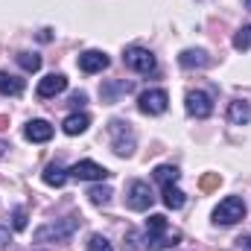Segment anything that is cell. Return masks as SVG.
<instances>
[{
  "mask_svg": "<svg viewBox=\"0 0 251 251\" xmlns=\"http://www.w3.org/2000/svg\"><path fill=\"white\" fill-rule=\"evenodd\" d=\"M178 243H181V234L167 228V216L152 213V216L146 219V246H149L152 251L173 249V246H178Z\"/></svg>",
  "mask_w": 251,
  "mask_h": 251,
  "instance_id": "1",
  "label": "cell"
},
{
  "mask_svg": "<svg viewBox=\"0 0 251 251\" xmlns=\"http://www.w3.org/2000/svg\"><path fill=\"white\" fill-rule=\"evenodd\" d=\"M108 134H111V149H114L120 158H128V155L134 152L137 137H134L131 126L126 123V120H111V126H108Z\"/></svg>",
  "mask_w": 251,
  "mask_h": 251,
  "instance_id": "2",
  "label": "cell"
},
{
  "mask_svg": "<svg viewBox=\"0 0 251 251\" xmlns=\"http://www.w3.org/2000/svg\"><path fill=\"white\" fill-rule=\"evenodd\" d=\"M240 219H246V201L240 196H228L216 204L213 210V222L216 225H237Z\"/></svg>",
  "mask_w": 251,
  "mask_h": 251,
  "instance_id": "3",
  "label": "cell"
},
{
  "mask_svg": "<svg viewBox=\"0 0 251 251\" xmlns=\"http://www.w3.org/2000/svg\"><path fill=\"white\" fill-rule=\"evenodd\" d=\"M76 228H79V219H76V216H67V219H62V222H50V225L38 228V231H35V240H38V243H47V240L64 243V240L73 237Z\"/></svg>",
  "mask_w": 251,
  "mask_h": 251,
  "instance_id": "4",
  "label": "cell"
},
{
  "mask_svg": "<svg viewBox=\"0 0 251 251\" xmlns=\"http://www.w3.org/2000/svg\"><path fill=\"white\" fill-rule=\"evenodd\" d=\"M167 105H170V97H167L164 88H149V91H143V94L137 97V108H140L143 114H149V117L164 114Z\"/></svg>",
  "mask_w": 251,
  "mask_h": 251,
  "instance_id": "5",
  "label": "cell"
},
{
  "mask_svg": "<svg viewBox=\"0 0 251 251\" xmlns=\"http://www.w3.org/2000/svg\"><path fill=\"white\" fill-rule=\"evenodd\" d=\"M152 201H155V196H152V187H149L146 181H131V184H128V190H126V204H128L131 210L143 213V210L152 207Z\"/></svg>",
  "mask_w": 251,
  "mask_h": 251,
  "instance_id": "6",
  "label": "cell"
},
{
  "mask_svg": "<svg viewBox=\"0 0 251 251\" xmlns=\"http://www.w3.org/2000/svg\"><path fill=\"white\" fill-rule=\"evenodd\" d=\"M123 64L134 73H152L155 70V56L149 50H143V47H126Z\"/></svg>",
  "mask_w": 251,
  "mask_h": 251,
  "instance_id": "7",
  "label": "cell"
},
{
  "mask_svg": "<svg viewBox=\"0 0 251 251\" xmlns=\"http://www.w3.org/2000/svg\"><path fill=\"white\" fill-rule=\"evenodd\" d=\"M67 173H70L73 178H79V181H102V178L111 176V173H108L102 164H97V161H79V164H73Z\"/></svg>",
  "mask_w": 251,
  "mask_h": 251,
  "instance_id": "8",
  "label": "cell"
},
{
  "mask_svg": "<svg viewBox=\"0 0 251 251\" xmlns=\"http://www.w3.org/2000/svg\"><path fill=\"white\" fill-rule=\"evenodd\" d=\"M184 108H187L190 117H196V120H204V117H210V111H213V102H210V97H207L204 91H190L187 97H184Z\"/></svg>",
  "mask_w": 251,
  "mask_h": 251,
  "instance_id": "9",
  "label": "cell"
},
{
  "mask_svg": "<svg viewBox=\"0 0 251 251\" xmlns=\"http://www.w3.org/2000/svg\"><path fill=\"white\" fill-rule=\"evenodd\" d=\"M108 64H111V59H108L102 50H85V53L79 56V70H82V73H102Z\"/></svg>",
  "mask_w": 251,
  "mask_h": 251,
  "instance_id": "10",
  "label": "cell"
},
{
  "mask_svg": "<svg viewBox=\"0 0 251 251\" xmlns=\"http://www.w3.org/2000/svg\"><path fill=\"white\" fill-rule=\"evenodd\" d=\"M64 88H67V76H64V73H50V76H44V79L38 82V97H41V100H50V97L62 94Z\"/></svg>",
  "mask_w": 251,
  "mask_h": 251,
  "instance_id": "11",
  "label": "cell"
},
{
  "mask_svg": "<svg viewBox=\"0 0 251 251\" xmlns=\"http://www.w3.org/2000/svg\"><path fill=\"white\" fill-rule=\"evenodd\" d=\"M24 137L32 140V143H47L53 137V126L47 123V120H29V123L24 126Z\"/></svg>",
  "mask_w": 251,
  "mask_h": 251,
  "instance_id": "12",
  "label": "cell"
},
{
  "mask_svg": "<svg viewBox=\"0 0 251 251\" xmlns=\"http://www.w3.org/2000/svg\"><path fill=\"white\" fill-rule=\"evenodd\" d=\"M24 94V79L0 70V97H21Z\"/></svg>",
  "mask_w": 251,
  "mask_h": 251,
  "instance_id": "13",
  "label": "cell"
},
{
  "mask_svg": "<svg viewBox=\"0 0 251 251\" xmlns=\"http://www.w3.org/2000/svg\"><path fill=\"white\" fill-rule=\"evenodd\" d=\"M228 120L234 126H246L251 120V105L246 100H234V102L228 105Z\"/></svg>",
  "mask_w": 251,
  "mask_h": 251,
  "instance_id": "14",
  "label": "cell"
},
{
  "mask_svg": "<svg viewBox=\"0 0 251 251\" xmlns=\"http://www.w3.org/2000/svg\"><path fill=\"white\" fill-rule=\"evenodd\" d=\"M88 126H91V117L88 114H70L67 120L62 123V128H64V134H70V137H76V134H82V131H88Z\"/></svg>",
  "mask_w": 251,
  "mask_h": 251,
  "instance_id": "15",
  "label": "cell"
},
{
  "mask_svg": "<svg viewBox=\"0 0 251 251\" xmlns=\"http://www.w3.org/2000/svg\"><path fill=\"white\" fill-rule=\"evenodd\" d=\"M178 64H181L184 70H193V67H207L210 59H207L204 50H184V53L178 56Z\"/></svg>",
  "mask_w": 251,
  "mask_h": 251,
  "instance_id": "16",
  "label": "cell"
},
{
  "mask_svg": "<svg viewBox=\"0 0 251 251\" xmlns=\"http://www.w3.org/2000/svg\"><path fill=\"white\" fill-rule=\"evenodd\" d=\"M67 170H64L62 164H50L44 173H41V178H44V184H50V187H64V181H67Z\"/></svg>",
  "mask_w": 251,
  "mask_h": 251,
  "instance_id": "17",
  "label": "cell"
},
{
  "mask_svg": "<svg viewBox=\"0 0 251 251\" xmlns=\"http://www.w3.org/2000/svg\"><path fill=\"white\" fill-rule=\"evenodd\" d=\"M184 201H187V199H184V193L176 187V184H167V187H164V204H167L170 210H181V207H184Z\"/></svg>",
  "mask_w": 251,
  "mask_h": 251,
  "instance_id": "18",
  "label": "cell"
},
{
  "mask_svg": "<svg viewBox=\"0 0 251 251\" xmlns=\"http://www.w3.org/2000/svg\"><path fill=\"white\" fill-rule=\"evenodd\" d=\"M178 178H181L178 167H170V164H164V167H158V170H155V181H158L161 187H167V184H176Z\"/></svg>",
  "mask_w": 251,
  "mask_h": 251,
  "instance_id": "19",
  "label": "cell"
},
{
  "mask_svg": "<svg viewBox=\"0 0 251 251\" xmlns=\"http://www.w3.org/2000/svg\"><path fill=\"white\" fill-rule=\"evenodd\" d=\"M18 64L26 70V73H35L41 67V56L38 53H18Z\"/></svg>",
  "mask_w": 251,
  "mask_h": 251,
  "instance_id": "20",
  "label": "cell"
},
{
  "mask_svg": "<svg viewBox=\"0 0 251 251\" xmlns=\"http://www.w3.org/2000/svg\"><path fill=\"white\" fill-rule=\"evenodd\" d=\"M234 50H240V53L251 50V24L243 26V29H237V35H234Z\"/></svg>",
  "mask_w": 251,
  "mask_h": 251,
  "instance_id": "21",
  "label": "cell"
},
{
  "mask_svg": "<svg viewBox=\"0 0 251 251\" xmlns=\"http://www.w3.org/2000/svg\"><path fill=\"white\" fill-rule=\"evenodd\" d=\"M88 196H91L94 204H108V199H111V187H91L88 190Z\"/></svg>",
  "mask_w": 251,
  "mask_h": 251,
  "instance_id": "22",
  "label": "cell"
},
{
  "mask_svg": "<svg viewBox=\"0 0 251 251\" xmlns=\"http://www.w3.org/2000/svg\"><path fill=\"white\" fill-rule=\"evenodd\" d=\"M88 251H114V249H111V243H108L105 237H100V234H94V237L88 240Z\"/></svg>",
  "mask_w": 251,
  "mask_h": 251,
  "instance_id": "23",
  "label": "cell"
},
{
  "mask_svg": "<svg viewBox=\"0 0 251 251\" xmlns=\"http://www.w3.org/2000/svg\"><path fill=\"white\" fill-rule=\"evenodd\" d=\"M12 225H15V231H24V228H26V210H24V207H18V210H15Z\"/></svg>",
  "mask_w": 251,
  "mask_h": 251,
  "instance_id": "24",
  "label": "cell"
},
{
  "mask_svg": "<svg viewBox=\"0 0 251 251\" xmlns=\"http://www.w3.org/2000/svg\"><path fill=\"white\" fill-rule=\"evenodd\" d=\"M219 181H222L219 176H204V178H201V187H204V190H213V187H219Z\"/></svg>",
  "mask_w": 251,
  "mask_h": 251,
  "instance_id": "25",
  "label": "cell"
},
{
  "mask_svg": "<svg viewBox=\"0 0 251 251\" xmlns=\"http://www.w3.org/2000/svg\"><path fill=\"white\" fill-rule=\"evenodd\" d=\"M70 102L79 108V105H85V102H88V94H82V91H79V94H73V97H70Z\"/></svg>",
  "mask_w": 251,
  "mask_h": 251,
  "instance_id": "26",
  "label": "cell"
},
{
  "mask_svg": "<svg viewBox=\"0 0 251 251\" xmlns=\"http://www.w3.org/2000/svg\"><path fill=\"white\" fill-rule=\"evenodd\" d=\"M237 243H240V249H243V251H251V237H246V240H243V237H240V240H237Z\"/></svg>",
  "mask_w": 251,
  "mask_h": 251,
  "instance_id": "27",
  "label": "cell"
},
{
  "mask_svg": "<svg viewBox=\"0 0 251 251\" xmlns=\"http://www.w3.org/2000/svg\"><path fill=\"white\" fill-rule=\"evenodd\" d=\"M6 243H9V231H6V228H0V249H3Z\"/></svg>",
  "mask_w": 251,
  "mask_h": 251,
  "instance_id": "28",
  "label": "cell"
},
{
  "mask_svg": "<svg viewBox=\"0 0 251 251\" xmlns=\"http://www.w3.org/2000/svg\"><path fill=\"white\" fill-rule=\"evenodd\" d=\"M6 149H9V146H6V143H3V140H0V158H3V155H6Z\"/></svg>",
  "mask_w": 251,
  "mask_h": 251,
  "instance_id": "29",
  "label": "cell"
},
{
  "mask_svg": "<svg viewBox=\"0 0 251 251\" xmlns=\"http://www.w3.org/2000/svg\"><path fill=\"white\" fill-rule=\"evenodd\" d=\"M246 6H249V9H251V0H246Z\"/></svg>",
  "mask_w": 251,
  "mask_h": 251,
  "instance_id": "30",
  "label": "cell"
}]
</instances>
